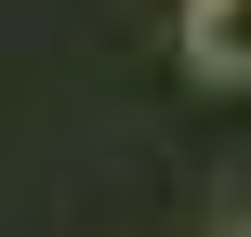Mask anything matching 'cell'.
I'll list each match as a JSON object with an SVG mask.
<instances>
[{
    "label": "cell",
    "mask_w": 251,
    "mask_h": 237,
    "mask_svg": "<svg viewBox=\"0 0 251 237\" xmlns=\"http://www.w3.org/2000/svg\"><path fill=\"white\" fill-rule=\"evenodd\" d=\"M185 66L199 79H251V0H185Z\"/></svg>",
    "instance_id": "cell-1"
}]
</instances>
